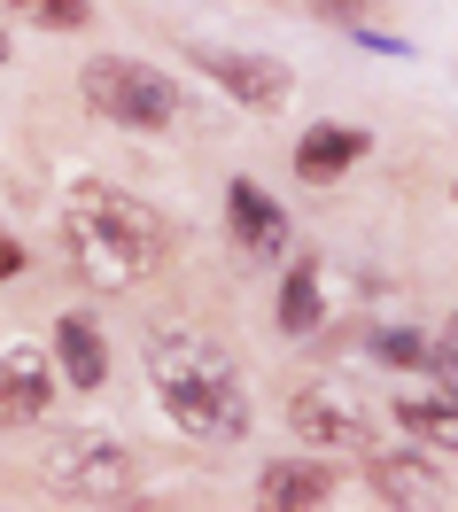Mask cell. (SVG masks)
I'll return each instance as SVG.
<instances>
[{
  "label": "cell",
  "mask_w": 458,
  "mask_h": 512,
  "mask_svg": "<svg viewBox=\"0 0 458 512\" xmlns=\"http://www.w3.org/2000/svg\"><path fill=\"white\" fill-rule=\"evenodd\" d=\"M342 303H350V288H342V272H334L327 256H295V272L280 280V334L311 342L319 326H334Z\"/></svg>",
  "instance_id": "obj_5"
},
{
  "label": "cell",
  "mask_w": 458,
  "mask_h": 512,
  "mask_svg": "<svg viewBox=\"0 0 458 512\" xmlns=\"http://www.w3.org/2000/svg\"><path fill=\"white\" fill-rule=\"evenodd\" d=\"M226 225H233V241H241V256H257V264L288 256V218H280V202L257 179H233L226 187Z\"/></svg>",
  "instance_id": "obj_7"
},
{
  "label": "cell",
  "mask_w": 458,
  "mask_h": 512,
  "mask_svg": "<svg viewBox=\"0 0 458 512\" xmlns=\"http://www.w3.org/2000/svg\"><path fill=\"white\" fill-rule=\"evenodd\" d=\"M327 8H358V0H327Z\"/></svg>",
  "instance_id": "obj_19"
},
{
  "label": "cell",
  "mask_w": 458,
  "mask_h": 512,
  "mask_svg": "<svg viewBox=\"0 0 458 512\" xmlns=\"http://www.w3.org/2000/svg\"><path fill=\"white\" fill-rule=\"evenodd\" d=\"M78 94L94 101V117L125 132H164L179 125V86H171L164 70L132 63V55H94V63L78 70Z\"/></svg>",
  "instance_id": "obj_3"
},
{
  "label": "cell",
  "mask_w": 458,
  "mask_h": 512,
  "mask_svg": "<svg viewBox=\"0 0 458 512\" xmlns=\"http://www.w3.org/2000/svg\"><path fill=\"white\" fill-rule=\"evenodd\" d=\"M451 194H458V187H451Z\"/></svg>",
  "instance_id": "obj_21"
},
{
  "label": "cell",
  "mask_w": 458,
  "mask_h": 512,
  "mask_svg": "<svg viewBox=\"0 0 458 512\" xmlns=\"http://www.w3.org/2000/svg\"><path fill=\"white\" fill-rule=\"evenodd\" d=\"M55 404V373L39 350H8L0 357V427H32Z\"/></svg>",
  "instance_id": "obj_8"
},
{
  "label": "cell",
  "mask_w": 458,
  "mask_h": 512,
  "mask_svg": "<svg viewBox=\"0 0 458 512\" xmlns=\"http://www.w3.org/2000/svg\"><path fill=\"white\" fill-rule=\"evenodd\" d=\"M257 497L272 512H311V505H327L334 497V474L327 466H295V458H272L257 474Z\"/></svg>",
  "instance_id": "obj_10"
},
{
  "label": "cell",
  "mask_w": 458,
  "mask_h": 512,
  "mask_svg": "<svg viewBox=\"0 0 458 512\" xmlns=\"http://www.w3.org/2000/svg\"><path fill=\"white\" fill-rule=\"evenodd\" d=\"M358 156H365V132H350V125H311L303 140H295V171H303V179H319V187L342 179Z\"/></svg>",
  "instance_id": "obj_12"
},
{
  "label": "cell",
  "mask_w": 458,
  "mask_h": 512,
  "mask_svg": "<svg viewBox=\"0 0 458 512\" xmlns=\"http://www.w3.org/2000/svg\"><path fill=\"white\" fill-rule=\"evenodd\" d=\"M373 497L381 505H435L443 489L427 474V458H373Z\"/></svg>",
  "instance_id": "obj_14"
},
{
  "label": "cell",
  "mask_w": 458,
  "mask_h": 512,
  "mask_svg": "<svg viewBox=\"0 0 458 512\" xmlns=\"http://www.w3.org/2000/svg\"><path fill=\"white\" fill-rule=\"evenodd\" d=\"M288 427L303 435L311 450H342V458H373V412L350 381H311L295 388L288 404Z\"/></svg>",
  "instance_id": "obj_4"
},
{
  "label": "cell",
  "mask_w": 458,
  "mask_h": 512,
  "mask_svg": "<svg viewBox=\"0 0 458 512\" xmlns=\"http://www.w3.org/2000/svg\"><path fill=\"white\" fill-rule=\"evenodd\" d=\"M63 249L86 288H132L140 272H156L171 256V225L140 194L109 187V179H78L63 194Z\"/></svg>",
  "instance_id": "obj_1"
},
{
  "label": "cell",
  "mask_w": 458,
  "mask_h": 512,
  "mask_svg": "<svg viewBox=\"0 0 458 512\" xmlns=\"http://www.w3.org/2000/svg\"><path fill=\"white\" fill-rule=\"evenodd\" d=\"M148 381L164 396V412L202 435V443H241L249 435V396L233 381V357L218 342H202V334H179V326H156L148 334Z\"/></svg>",
  "instance_id": "obj_2"
},
{
  "label": "cell",
  "mask_w": 458,
  "mask_h": 512,
  "mask_svg": "<svg viewBox=\"0 0 458 512\" xmlns=\"http://www.w3.org/2000/svg\"><path fill=\"white\" fill-rule=\"evenodd\" d=\"M16 272H24V249H16L8 233H0V280H16Z\"/></svg>",
  "instance_id": "obj_18"
},
{
  "label": "cell",
  "mask_w": 458,
  "mask_h": 512,
  "mask_svg": "<svg viewBox=\"0 0 458 512\" xmlns=\"http://www.w3.org/2000/svg\"><path fill=\"white\" fill-rule=\"evenodd\" d=\"M396 427L420 450H458V396L451 388H443V396H404V404H396Z\"/></svg>",
  "instance_id": "obj_13"
},
{
  "label": "cell",
  "mask_w": 458,
  "mask_h": 512,
  "mask_svg": "<svg viewBox=\"0 0 458 512\" xmlns=\"http://www.w3.org/2000/svg\"><path fill=\"white\" fill-rule=\"evenodd\" d=\"M427 365H435V381L458 396V319H451V334H443V342H427Z\"/></svg>",
  "instance_id": "obj_17"
},
{
  "label": "cell",
  "mask_w": 458,
  "mask_h": 512,
  "mask_svg": "<svg viewBox=\"0 0 458 512\" xmlns=\"http://www.w3.org/2000/svg\"><path fill=\"white\" fill-rule=\"evenodd\" d=\"M195 63H202V78H210L218 94H233L241 109H280V101L295 94L288 63H272V55H241V47H202Z\"/></svg>",
  "instance_id": "obj_6"
},
{
  "label": "cell",
  "mask_w": 458,
  "mask_h": 512,
  "mask_svg": "<svg viewBox=\"0 0 458 512\" xmlns=\"http://www.w3.org/2000/svg\"><path fill=\"white\" fill-rule=\"evenodd\" d=\"M365 350L381 357V365H396V373H412V365H427V334H412V326H381Z\"/></svg>",
  "instance_id": "obj_16"
},
{
  "label": "cell",
  "mask_w": 458,
  "mask_h": 512,
  "mask_svg": "<svg viewBox=\"0 0 458 512\" xmlns=\"http://www.w3.org/2000/svg\"><path fill=\"white\" fill-rule=\"evenodd\" d=\"M63 481L78 489V497H132V450H117V443H86L78 458L63 466Z\"/></svg>",
  "instance_id": "obj_11"
},
{
  "label": "cell",
  "mask_w": 458,
  "mask_h": 512,
  "mask_svg": "<svg viewBox=\"0 0 458 512\" xmlns=\"http://www.w3.org/2000/svg\"><path fill=\"white\" fill-rule=\"evenodd\" d=\"M0 63H8V39H0Z\"/></svg>",
  "instance_id": "obj_20"
},
{
  "label": "cell",
  "mask_w": 458,
  "mask_h": 512,
  "mask_svg": "<svg viewBox=\"0 0 458 512\" xmlns=\"http://www.w3.org/2000/svg\"><path fill=\"white\" fill-rule=\"evenodd\" d=\"M8 8L39 32H86L94 24V0H8Z\"/></svg>",
  "instance_id": "obj_15"
},
{
  "label": "cell",
  "mask_w": 458,
  "mask_h": 512,
  "mask_svg": "<svg viewBox=\"0 0 458 512\" xmlns=\"http://www.w3.org/2000/svg\"><path fill=\"white\" fill-rule=\"evenodd\" d=\"M55 365H63L70 388L109 381V342H101V326L86 319V311H63V319H55Z\"/></svg>",
  "instance_id": "obj_9"
}]
</instances>
